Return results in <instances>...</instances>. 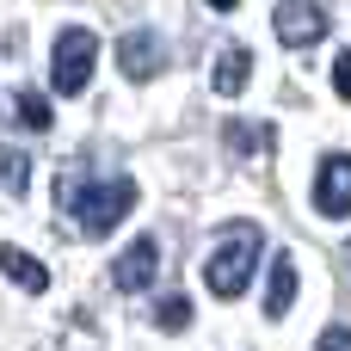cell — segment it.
I'll return each mask as SVG.
<instances>
[{
  "mask_svg": "<svg viewBox=\"0 0 351 351\" xmlns=\"http://www.w3.org/2000/svg\"><path fill=\"white\" fill-rule=\"evenodd\" d=\"M62 204L74 216L80 234H111L130 210H136V179H68L62 185Z\"/></svg>",
  "mask_w": 351,
  "mask_h": 351,
  "instance_id": "obj_1",
  "label": "cell"
},
{
  "mask_svg": "<svg viewBox=\"0 0 351 351\" xmlns=\"http://www.w3.org/2000/svg\"><path fill=\"white\" fill-rule=\"evenodd\" d=\"M259 247H265L259 222H234V228L222 234V247L210 253V265H204V284H210V296L234 302V296L247 290V278H253V259H259Z\"/></svg>",
  "mask_w": 351,
  "mask_h": 351,
  "instance_id": "obj_2",
  "label": "cell"
},
{
  "mask_svg": "<svg viewBox=\"0 0 351 351\" xmlns=\"http://www.w3.org/2000/svg\"><path fill=\"white\" fill-rule=\"evenodd\" d=\"M93 62H99V37L86 31V25H68L62 37H56V56H49V86L56 93H86V80H93Z\"/></svg>",
  "mask_w": 351,
  "mask_h": 351,
  "instance_id": "obj_3",
  "label": "cell"
},
{
  "mask_svg": "<svg viewBox=\"0 0 351 351\" xmlns=\"http://www.w3.org/2000/svg\"><path fill=\"white\" fill-rule=\"evenodd\" d=\"M278 37H284L290 49L321 43V37H327V6H315V0H284V6H278Z\"/></svg>",
  "mask_w": 351,
  "mask_h": 351,
  "instance_id": "obj_4",
  "label": "cell"
},
{
  "mask_svg": "<svg viewBox=\"0 0 351 351\" xmlns=\"http://www.w3.org/2000/svg\"><path fill=\"white\" fill-rule=\"evenodd\" d=\"M315 210L321 216H351V154H327L315 173Z\"/></svg>",
  "mask_w": 351,
  "mask_h": 351,
  "instance_id": "obj_5",
  "label": "cell"
},
{
  "mask_svg": "<svg viewBox=\"0 0 351 351\" xmlns=\"http://www.w3.org/2000/svg\"><path fill=\"white\" fill-rule=\"evenodd\" d=\"M154 271H160V247L142 234V241H130V247L117 253V265H111V284L136 296V290H148V284H154Z\"/></svg>",
  "mask_w": 351,
  "mask_h": 351,
  "instance_id": "obj_6",
  "label": "cell"
},
{
  "mask_svg": "<svg viewBox=\"0 0 351 351\" xmlns=\"http://www.w3.org/2000/svg\"><path fill=\"white\" fill-rule=\"evenodd\" d=\"M117 62H123V74H130V80H148V74L160 68V43H154L148 31H130V37L117 43Z\"/></svg>",
  "mask_w": 351,
  "mask_h": 351,
  "instance_id": "obj_7",
  "label": "cell"
},
{
  "mask_svg": "<svg viewBox=\"0 0 351 351\" xmlns=\"http://www.w3.org/2000/svg\"><path fill=\"white\" fill-rule=\"evenodd\" d=\"M290 302H296V253H278L271 284H265V315L278 321V315H290Z\"/></svg>",
  "mask_w": 351,
  "mask_h": 351,
  "instance_id": "obj_8",
  "label": "cell"
},
{
  "mask_svg": "<svg viewBox=\"0 0 351 351\" xmlns=\"http://www.w3.org/2000/svg\"><path fill=\"white\" fill-rule=\"evenodd\" d=\"M247 74H253V56H247L241 43H228V49L216 56V93H228V99H234V93L247 86Z\"/></svg>",
  "mask_w": 351,
  "mask_h": 351,
  "instance_id": "obj_9",
  "label": "cell"
},
{
  "mask_svg": "<svg viewBox=\"0 0 351 351\" xmlns=\"http://www.w3.org/2000/svg\"><path fill=\"white\" fill-rule=\"evenodd\" d=\"M6 278H12L19 290H49V271H43L25 247H6Z\"/></svg>",
  "mask_w": 351,
  "mask_h": 351,
  "instance_id": "obj_10",
  "label": "cell"
},
{
  "mask_svg": "<svg viewBox=\"0 0 351 351\" xmlns=\"http://www.w3.org/2000/svg\"><path fill=\"white\" fill-rule=\"evenodd\" d=\"M12 111H19V130H49V99L43 93H19Z\"/></svg>",
  "mask_w": 351,
  "mask_h": 351,
  "instance_id": "obj_11",
  "label": "cell"
},
{
  "mask_svg": "<svg viewBox=\"0 0 351 351\" xmlns=\"http://www.w3.org/2000/svg\"><path fill=\"white\" fill-rule=\"evenodd\" d=\"M154 321H160L167 333H185V327H191V302H185V296H167V302L154 308Z\"/></svg>",
  "mask_w": 351,
  "mask_h": 351,
  "instance_id": "obj_12",
  "label": "cell"
},
{
  "mask_svg": "<svg viewBox=\"0 0 351 351\" xmlns=\"http://www.w3.org/2000/svg\"><path fill=\"white\" fill-rule=\"evenodd\" d=\"M25 179H31V160H25V154H6V191H12V197L25 191Z\"/></svg>",
  "mask_w": 351,
  "mask_h": 351,
  "instance_id": "obj_13",
  "label": "cell"
},
{
  "mask_svg": "<svg viewBox=\"0 0 351 351\" xmlns=\"http://www.w3.org/2000/svg\"><path fill=\"white\" fill-rule=\"evenodd\" d=\"M333 86H339V99H351V49L333 62Z\"/></svg>",
  "mask_w": 351,
  "mask_h": 351,
  "instance_id": "obj_14",
  "label": "cell"
},
{
  "mask_svg": "<svg viewBox=\"0 0 351 351\" xmlns=\"http://www.w3.org/2000/svg\"><path fill=\"white\" fill-rule=\"evenodd\" d=\"M315 351H351V333L346 327H327V333H321V346Z\"/></svg>",
  "mask_w": 351,
  "mask_h": 351,
  "instance_id": "obj_15",
  "label": "cell"
},
{
  "mask_svg": "<svg viewBox=\"0 0 351 351\" xmlns=\"http://www.w3.org/2000/svg\"><path fill=\"white\" fill-rule=\"evenodd\" d=\"M259 142H265V136H253V130H241V123L228 130V148H259Z\"/></svg>",
  "mask_w": 351,
  "mask_h": 351,
  "instance_id": "obj_16",
  "label": "cell"
},
{
  "mask_svg": "<svg viewBox=\"0 0 351 351\" xmlns=\"http://www.w3.org/2000/svg\"><path fill=\"white\" fill-rule=\"evenodd\" d=\"M210 6H216V12H228V6H234V0H210Z\"/></svg>",
  "mask_w": 351,
  "mask_h": 351,
  "instance_id": "obj_17",
  "label": "cell"
},
{
  "mask_svg": "<svg viewBox=\"0 0 351 351\" xmlns=\"http://www.w3.org/2000/svg\"><path fill=\"white\" fill-rule=\"evenodd\" d=\"M346 265H351V253H346Z\"/></svg>",
  "mask_w": 351,
  "mask_h": 351,
  "instance_id": "obj_18",
  "label": "cell"
}]
</instances>
